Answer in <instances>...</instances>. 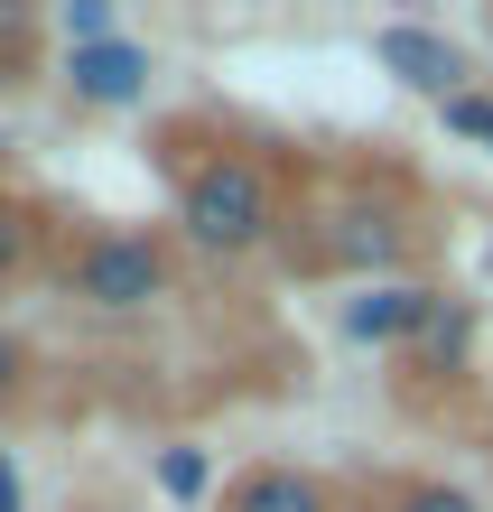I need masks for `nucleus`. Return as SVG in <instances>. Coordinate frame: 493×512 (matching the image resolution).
I'll return each instance as SVG.
<instances>
[{"mask_svg":"<svg viewBox=\"0 0 493 512\" xmlns=\"http://www.w3.org/2000/svg\"><path fill=\"white\" fill-rule=\"evenodd\" d=\"M177 224H187V243L205 261H242V252H261L280 233V177L261 159H242V149H214V159L187 168V187H177Z\"/></svg>","mask_w":493,"mask_h":512,"instance_id":"f257e3e1","label":"nucleus"},{"mask_svg":"<svg viewBox=\"0 0 493 512\" xmlns=\"http://www.w3.org/2000/svg\"><path fill=\"white\" fill-rule=\"evenodd\" d=\"M75 298L103 317H140L168 298V243H149V233H94V243L75 252Z\"/></svg>","mask_w":493,"mask_h":512,"instance_id":"f03ea898","label":"nucleus"},{"mask_svg":"<svg viewBox=\"0 0 493 512\" xmlns=\"http://www.w3.org/2000/svg\"><path fill=\"white\" fill-rule=\"evenodd\" d=\"M438 298H447V289H428V280H382V289L345 298V336H354V345H400V354H410L419 326L438 317Z\"/></svg>","mask_w":493,"mask_h":512,"instance_id":"7ed1b4c3","label":"nucleus"},{"mask_svg":"<svg viewBox=\"0 0 493 512\" xmlns=\"http://www.w3.org/2000/svg\"><path fill=\"white\" fill-rule=\"evenodd\" d=\"M326 224H345V233H326V252H317L335 270H373V261H400V252L419 243V224L400 215V205H335Z\"/></svg>","mask_w":493,"mask_h":512,"instance_id":"20e7f679","label":"nucleus"},{"mask_svg":"<svg viewBox=\"0 0 493 512\" xmlns=\"http://www.w3.org/2000/svg\"><path fill=\"white\" fill-rule=\"evenodd\" d=\"M66 84H75V103L121 112V103H140V94H149V47H131V38L75 47V56H66Z\"/></svg>","mask_w":493,"mask_h":512,"instance_id":"39448f33","label":"nucleus"},{"mask_svg":"<svg viewBox=\"0 0 493 512\" xmlns=\"http://www.w3.org/2000/svg\"><path fill=\"white\" fill-rule=\"evenodd\" d=\"M382 66L400 84H419V94H438V103L466 94V47L438 38V28H382Z\"/></svg>","mask_w":493,"mask_h":512,"instance_id":"423d86ee","label":"nucleus"},{"mask_svg":"<svg viewBox=\"0 0 493 512\" xmlns=\"http://www.w3.org/2000/svg\"><path fill=\"white\" fill-rule=\"evenodd\" d=\"M224 512H335V494H326V475L261 457V466H242L224 485Z\"/></svg>","mask_w":493,"mask_h":512,"instance_id":"0eeeda50","label":"nucleus"},{"mask_svg":"<svg viewBox=\"0 0 493 512\" xmlns=\"http://www.w3.org/2000/svg\"><path fill=\"white\" fill-rule=\"evenodd\" d=\"M466 336H475V308H466V298H438V317L419 326L410 364H428V373H456V364H466Z\"/></svg>","mask_w":493,"mask_h":512,"instance_id":"6e6552de","label":"nucleus"},{"mask_svg":"<svg viewBox=\"0 0 493 512\" xmlns=\"http://www.w3.org/2000/svg\"><path fill=\"white\" fill-rule=\"evenodd\" d=\"M391 512H484L466 485H438V475H428V485H400V503Z\"/></svg>","mask_w":493,"mask_h":512,"instance_id":"1a4fd4ad","label":"nucleus"},{"mask_svg":"<svg viewBox=\"0 0 493 512\" xmlns=\"http://www.w3.org/2000/svg\"><path fill=\"white\" fill-rule=\"evenodd\" d=\"M159 485L196 503V494H205V447H168V457H159Z\"/></svg>","mask_w":493,"mask_h":512,"instance_id":"9d476101","label":"nucleus"},{"mask_svg":"<svg viewBox=\"0 0 493 512\" xmlns=\"http://www.w3.org/2000/svg\"><path fill=\"white\" fill-rule=\"evenodd\" d=\"M66 38L75 47H103V38H121V19L103 10V0H75V10H66Z\"/></svg>","mask_w":493,"mask_h":512,"instance_id":"9b49d317","label":"nucleus"},{"mask_svg":"<svg viewBox=\"0 0 493 512\" xmlns=\"http://www.w3.org/2000/svg\"><path fill=\"white\" fill-rule=\"evenodd\" d=\"M19 261H28V215H19L10 196H0V280H10Z\"/></svg>","mask_w":493,"mask_h":512,"instance_id":"f8f14e48","label":"nucleus"},{"mask_svg":"<svg viewBox=\"0 0 493 512\" xmlns=\"http://www.w3.org/2000/svg\"><path fill=\"white\" fill-rule=\"evenodd\" d=\"M19 373H28V354H19V336H0V401L19 391Z\"/></svg>","mask_w":493,"mask_h":512,"instance_id":"ddd939ff","label":"nucleus"},{"mask_svg":"<svg viewBox=\"0 0 493 512\" xmlns=\"http://www.w3.org/2000/svg\"><path fill=\"white\" fill-rule=\"evenodd\" d=\"M0 512H19V466L0 457Z\"/></svg>","mask_w":493,"mask_h":512,"instance_id":"4468645a","label":"nucleus"},{"mask_svg":"<svg viewBox=\"0 0 493 512\" xmlns=\"http://www.w3.org/2000/svg\"><path fill=\"white\" fill-rule=\"evenodd\" d=\"M484 149H493V140H484Z\"/></svg>","mask_w":493,"mask_h":512,"instance_id":"2eb2a0df","label":"nucleus"}]
</instances>
